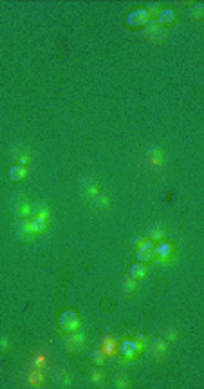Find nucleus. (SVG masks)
Returning <instances> with one entry per match:
<instances>
[{
  "mask_svg": "<svg viewBox=\"0 0 204 389\" xmlns=\"http://www.w3.org/2000/svg\"><path fill=\"white\" fill-rule=\"evenodd\" d=\"M177 261V246L172 243V241H161V243H155L154 246V262L161 264V266H166V264H172V262Z\"/></svg>",
  "mask_w": 204,
  "mask_h": 389,
  "instance_id": "1",
  "label": "nucleus"
},
{
  "mask_svg": "<svg viewBox=\"0 0 204 389\" xmlns=\"http://www.w3.org/2000/svg\"><path fill=\"white\" fill-rule=\"evenodd\" d=\"M15 235H17V239L20 241L22 245H29V243H33V241L36 239L38 233L34 232L31 217L17 219V223H15Z\"/></svg>",
  "mask_w": 204,
  "mask_h": 389,
  "instance_id": "2",
  "label": "nucleus"
},
{
  "mask_svg": "<svg viewBox=\"0 0 204 389\" xmlns=\"http://www.w3.org/2000/svg\"><path fill=\"white\" fill-rule=\"evenodd\" d=\"M82 326V317L76 310H65L60 315V331L61 333H74Z\"/></svg>",
  "mask_w": 204,
  "mask_h": 389,
  "instance_id": "3",
  "label": "nucleus"
},
{
  "mask_svg": "<svg viewBox=\"0 0 204 389\" xmlns=\"http://www.w3.org/2000/svg\"><path fill=\"white\" fill-rule=\"evenodd\" d=\"M141 357V351L136 348L132 339H121V344H119V353H117V362L119 364H128V362L138 360Z\"/></svg>",
  "mask_w": 204,
  "mask_h": 389,
  "instance_id": "4",
  "label": "nucleus"
},
{
  "mask_svg": "<svg viewBox=\"0 0 204 389\" xmlns=\"http://www.w3.org/2000/svg\"><path fill=\"white\" fill-rule=\"evenodd\" d=\"M83 348H85V333H83L82 329H76L74 333L65 335V339H63V350L67 353L78 355V353L83 351Z\"/></svg>",
  "mask_w": 204,
  "mask_h": 389,
  "instance_id": "5",
  "label": "nucleus"
},
{
  "mask_svg": "<svg viewBox=\"0 0 204 389\" xmlns=\"http://www.w3.org/2000/svg\"><path fill=\"white\" fill-rule=\"evenodd\" d=\"M145 36L148 40L150 44L154 45H163L168 40V31L165 28H161L159 24L154 22V20H150L148 26L145 28Z\"/></svg>",
  "mask_w": 204,
  "mask_h": 389,
  "instance_id": "6",
  "label": "nucleus"
},
{
  "mask_svg": "<svg viewBox=\"0 0 204 389\" xmlns=\"http://www.w3.org/2000/svg\"><path fill=\"white\" fill-rule=\"evenodd\" d=\"M11 208H13V214H15L18 219H22V217H31V203H29L28 195L22 194V192H18V194L13 195Z\"/></svg>",
  "mask_w": 204,
  "mask_h": 389,
  "instance_id": "7",
  "label": "nucleus"
},
{
  "mask_svg": "<svg viewBox=\"0 0 204 389\" xmlns=\"http://www.w3.org/2000/svg\"><path fill=\"white\" fill-rule=\"evenodd\" d=\"M148 357L150 360L155 362V364H161V362H165L166 358V353H168V348H166V340L165 339H154L148 342Z\"/></svg>",
  "mask_w": 204,
  "mask_h": 389,
  "instance_id": "8",
  "label": "nucleus"
},
{
  "mask_svg": "<svg viewBox=\"0 0 204 389\" xmlns=\"http://www.w3.org/2000/svg\"><path fill=\"white\" fill-rule=\"evenodd\" d=\"M9 158L13 160L15 165H26V167H28L29 162H31L29 149L28 147H24L22 143H15L9 147Z\"/></svg>",
  "mask_w": 204,
  "mask_h": 389,
  "instance_id": "9",
  "label": "nucleus"
},
{
  "mask_svg": "<svg viewBox=\"0 0 204 389\" xmlns=\"http://www.w3.org/2000/svg\"><path fill=\"white\" fill-rule=\"evenodd\" d=\"M119 344H121V339H117L114 335H105L99 342V348L107 355V358H116L119 353Z\"/></svg>",
  "mask_w": 204,
  "mask_h": 389,
  "instance_id": "10",
  "label": "nucleus"
},
{
  "mask_svg": "<svg viewBox=\"0 0 204 389\" xmlns=\"http://www.w3.org/2000/svg\"><path fill=\"white\" fill-rule=\"evenodd\" d=\"M78 189H80V194L85 197H94L96 194H99V183L90 176H82L78 181Z\"/></svg>",
  "mask_w": 204,
  "mask_h": 389,
  "instance_id": "11",
  "label": "nucleus"
},
{
  "mask_svg": "<svg viewBox=\"0 0 204 389\" xmlns=\"http://www.w3.org/2000/svg\"><path fill=\"white\" fill-rule=\"evenodd\" d=\"M150 22V17L148 13L145 11L143 7H139V9H134L130 15L127 17V24L130 28H146Z\"/></svg>",
  "mask_w": 204,
  "mask_h": 389,
  "instance_id": "12",
  "label": "nucleus"
},
{
  "mask_svg": "<svg viewBox=\"0 0 204 389\" xmlns=\"http://www.w3.org/2000/svg\"><path fill=\"white\" fill-rule=\"evenodd\" d=\"M168 235V230H166L165 223H154L146 228V239L152 241V243H161V241L166 239Z\"/></svg>",
  "mask_w": 204,
  "mask_h": 389,
  "instance_id": "13",
  "label": "nucleus"
},
{
  "mask_svg": "<svg viewBox=\"0 0 204 389\" xmlns=\"http://www.w3.org/2000/svg\"><path fill=\"white\" fill-rule=\"evenodd\" d=\"M177 20H179V17H177V11L174 9V7H163V11H161V15L157 17V20L155 22L159 24L161 28H172V26H175Z\"/></svg>",
  "mask_w": 204,
  "mask_h": 389,
  "instance_id": "14",
  "label": "nucleus"
},
{
  "mask_svg": "<svg viewBox=\"0 0 204 389\" xmlns=\"http://www.w3.org/2000/svg\"><path fill=\"white\" fill-rule=\"evenodd\" d=\"M26 384H28L29 388H42V386H45V371L44 369L31 367L26 373Z\"/></svg>",
  "mask_w": 204,
  "mask_h": 389,
  "instance_id": "15",
  "label": "nucleus"
},
{
  "mask_svg": "<svg viewBox=\"0 0 204 389\" xmlns=\"http://www.w3.org/2000/svg\"><path fill=\"white\" fill-rule=\"evenodd\" d=\"M87 380L96 388H103L107 386V373L105 369H101V366H94L92 369H88Z\"/></svg>",
  "mask_w": 204,
  "mask_h": 389,
  "instance_id": "16",
  "label": "nucleus"
},
{
  "mask_svg": "<svg viewBox=\"0 0 204 389\" xmlns=\"http://www.w3.org/2000/svg\"><path fill=\"white\" fill-rule=\"evenodd\" d=\"M138 292H139V284L138 281H134V279L127 277L121 281V295L125 297L127 300H134L138 297Z\"/></svg>",
  "mask_w": 204,
  "mask_h": 389,
  "instance_id": "17",
  "label": "nucleus"
},
{
  "mask_svg": "<svg viewBox=\"0 0 204 389\" xmlns=\"http://www.w3.org/2000/svg\"><path fill=\"white\" fill-rule=\"evenodd\" d=\"M31 219H45L51 221V206L45 201H38L31 206Z\"/></svg>",
  "mask_w": 204,
  "mask_h": 389,
  "instance_id": "18",
  "label": "nucleus"
},
{
  "mask_svg": "<svg viewBox=\"0 0 204 389\" xmlns=\"http://www.w3.org/2000/svg\"><path fill=\"white\" fill-rule=\"evenodd\" d=\"M154 246H155V243H152V241H148L146 239V243H145L139 250H136V256H138V261L139 262H150V261H154Z\"/></svg>",
  "mask_w": 204,
  "mask_h": 389,
  "instance_id": "19",
  "label": "nucleus"
},
{
  "mask_svg": "<svg viewBox=\"0 0 204 389\" xmlns=\"http://www.w3.org/2000/svg\"><path fill=\"white\" fill-rule=\"evenodd\" d=\"M7 176H9V179H11L13 183H22L24 179L28 178V167L26 165H13L9 168Z\"/></svg>",
  "mask_w": 204,
  "mask_h": 389,
  "instance_id": "20",
  "label": "nucleus"
},
{
  "mask_svg": "<svg viewBox=\"0 0 204 389\" xmlns=\"http://www.w3.org/2000/svg\"><path fill=\"white\" fill-rule=\"evenodd\" d=\"M55 382L60 386V388H71L72 384V377L71 373H69V369H65V367H58L55 371Z\"/></svg>",
  "mask_w": 204,
  "mask_h": 389,
  "instance_id": "21",
  "label": "nucleus"
},
{
  "mask_svg": "<svg viewBox=\"0 0 204 389\" xmlns=\"http://www.w3.org/2000/svg\"><path fill=\"white\" fill-rule=\"evenodd\" d=\"M146 158H148V163L154 165V167H159L161 163L165 162V152L161 147H152V149L146 152Z\"/></svg>",
  "mask_w": 204,
  "mask_h": 389,
  "instance_id": "22",
  "label": "nucleus"
},
{
  "mask_svg": "<svg viewBox=\"0 0 204 389\" xmlns=\"http://www.w3.org/2000/svg\"><path fill=\"white\" fill-rule=\"evenodd\" d=\"M146 273H148L146 264L145 262H138V264H132L130 272H128V277L134 279V281H143L146 277Z\"/></svg>",
  "mask_w": 204,
  "mask_h": 389,
  "instance_id": "23",
  "label": "nucleus"
},
{
  "mask_svg": "<svg viewBox=\"0 0 204 389\" xmlns=\"http://www.w3.org/2000/svg\"><path fill=\"white\" fill-rule=\"evenodd\" d=\"M49 366V355L44 353V351H38L34 353L33 358H31V367H36V369H45Z\"/></svg>",
  "mask_w": 204,
  "mask_h": 389,
  "instance_id": "24",
  "label": "nucleus"
},
{
  "mask_svg": "<svg viewBox=\"0 0 204 389\" xmlns=\"http://www.w3.org/2000/svg\"><path fill=\"white\" fill-rule=\"evenodd\" d=\"M111 197L105 194H96L92 197V206L96 210H109L111 208Z\"/></svg>",
  "mask_w": 204,
  "mask_h": 389,
  "instance_id": "25",
  "label": "nucleus"
},
{
  "mask_svg": "<svg viewBox=\"0 0 204 389\" xmlns=\"http://www.w3.org/2000/svg\"><path fill=\"white\" fill-rule=\"evenodd\" d=\"M112 386L116 389H128L132 386V380H130L128 375H125V373H117L116 377L112 378Z\"/></svg>",
  "mask_w": 204,
  "mask_h": 389,
  "instance_id": "26",
  "label": "nucleus"
},
{
  "mask_svg": "<svg viewBox=\"0 0 204 389\" xmlns=\"http://www.w3.org/2000/svg\"><path fill=\"white\" fill-rule=\"evenodd\" d=\"M88 358H90V362H92V366H103V364L107 362V355L103 353V351H101V348L90 351Z\"/></svg>",
  "mask_w": 204,
  "mask_h": 389,
  "instance_id": "27",
  "label": "nucleus"
},
{
  "mask_svg": "<svg viewBox=\"0 0 204 389\" xmlns=\"http://www.w3.org/2000/svg\"><path fill=\"white\" fill-rule=\"evenodd\" d=\"M134 344H136V348H138L139 351H141V355H143L145 351H146V348H148V342H150V339L146 337V335H143V333H138L136 337H134Z\"/></svg>",
  "mask_w": 204,
  "mask_h": 389,
  "instance_id": "28",
  "label": "nucleus"
},
{
  "mask_svg": "<svg viewBox=\"0 0 204 389\" xmlns=\"http://www.w3.org/2000/svg\"><path fill=\"white\" fill-rule=\"evenodd\" d=\"M145 11L148 13L150 20H157V17L161 15V11H163V6L161 4H157V2H152V4H148V6L145 7Z\"/></svg>",
  "mask_w": 204,
  "mask_h": 389,
  "instance_id": "29",
  "label": "nucleus"
},
{
  "mask_svg": "<svg viewBox=\"0 0 204 389\" xmlns=\"http://www.w3.org/2000/svg\"><path fill=\"white\" fill-rule=\"evenodd\" d=\"M190 18L192 20H203L204 18V6L203 4H195L193 7H190Z\"/></svg>",
  "mask_w": 204,
  "mask_h": 389,
  "instance_id": "30",
  "label": "nucleus"
},
{
  "mask_svg": "<svg viewBox=\"0 0 204 389\" xmlns=\"http://www.w3.org/2000/svg\"><path fill=\"white\" fill-rule=\"evenodd\" d=\"M163 339H165L166 342H175V340L179 339V331H177L175 326H168V328L165 329V335H163Z\"/></svg>",
  "mask_w": 204,
  "mask_h": 389,
  "instance_id": "31",
  "label": "nucleus"
},
{
  "mask_svg": "<svg viewBox=\"0 0 204 389\" xmlns=\"http://www.w3.org/2000/svg\"><path fill=\"white\" fill-rule=\"evenodd\" d=\"M33 221V227H34V232L38 233H44L47 232V228H49V221H45V219H31Z\"/></svg>",
  "mask_w": 204,
  "mask_h": 389,
  "instance_id": "32",
  "label": "nucleus"
},
{
  "mask_svg": "<svg viewBox=\"0 0 204 389\" xmlns=\"http://www.w3.org/2000/svg\"><path fill=\"white\" fill-rule=\"evenodd\" d=\"M9 351H11V340L7 339V337H4V335H0V353L6 355Z\"/></svg>",
  "mask_w": 204,
  "mask_h": 389,
  "instance_id": "33",
  "label": "nucleus"
},
{
  "mask_svg": "<svg viewBox=\"0 0 204 389\" xmlns=\"http://www.w3.org/2000/svg\"><path fill=\"white\" fill-rule=\"evenodd\" d=\"M145 243H146V237H138V239H136V243H134V252L139 250V248H141Z\"/></svg>",
  "mask_w": 204,
  "mask_h": 389,
  "instance_id": "34",
  "label": "nucleus"
}]
</instances>
